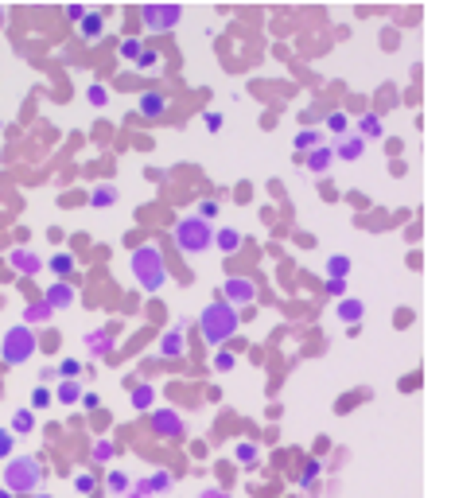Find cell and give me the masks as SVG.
Listing matches in <instances>:
<instances>
[{"label": "cell", "mask_w": 451, "mask_h": 498, "mask_svg": "<svg viewBox=\"0 0 451 498\" xmlns=\"http://www.w3.org/2000/svg\"><path fill=\"white\" fill-rule=\"evenodd\" d=\"M199 331H202V339H207L210 346H222L226 339L237 331V308L230 304V300H214V304H207L199 312Z\"/></svg>", "instance_id": "6da1fadb"}, {"label": "cell", "mask_w": 451, "mask_h": 498, "mask_svg": "<svg viewBox=\"0 0 451 498\" xmlns=\"http://www.w3.org/2000/svg\"><path fill=\"white\" fill-rule=\"evenodd\" d=\"M43 467H39V459H32V456H12V459H4V471H0V483L8 490H16V494H35V490L43 487Z\"/></svg>", "instance_id": "7a4b0ae2"}, {"label": "cell", "mask_w": 451, "mask_h": 498, "mask_svg": "<svg viewBox=\"0 0 451 498\" xmlns=\"http://www.w3.org/2000/svg\"><path fill=\"white\" fill-rule=\"evenodd\" d=\"M129 265H133V277H136V284H140L144 292H159V288H164L167 265H164V257H159L156 245H136L133 257H129Z\"/></svg>", "instance_id": "3957f363"}, {"label": "cell", "mask_w": 451, "mask_h": 498, "mask_svg": "<svg viewBox=\"0 0 451 498\" xmlns=\"http://www.w3.org/2000/svg\"><path fill=\"white\" fill-rule=\"evenodd\" d=\"M171 237H176V245L183 254H207L210 242H214V230H210V222L202 214H191V218H179Z\"/></svg>", "instance_id": "277c9868"}, {"label": "cell", "mask_w": 451, "mask_h": 498, "mask_svg": "<svg viewBox=\"0 0 451 498\" xmlns=\"http://www.w3.org/2000/svg\"><path fill=\"white\" fill-rule=\"evenodd\" d=\"M39 350V339H35V331L27 327V323H16V327L4 331V343H0V358L8 366H24L27 358Z\"/></svg>", "instance_id": "5b68a950"}, {"label": "cell", "mask_w": 451, "mask_h": 498, "mask_svg": "<svg viewBox=\"0 0 451 498\" xmlns=\"http://www.w3.org/2000/svg\"><path fill=\"white\" fill-rule=\"evenodd\" d=\"M140 20L148 24V32H171V27L183 20V8H179V4H144Z\"/></svg>", "instance_id": "8992f818"}, {"label": "cell", "mask_w": 451, "mask_h": 498, "mask_svg": "<svg viewBox=\"0 0 451 498\" xmlns=\"http://www.w3.org/2000/svg\"><path fill=\"white\" fill-rule=\"evenodd\" d=\"M152 432H156L159 440H179L183 436V417L176 413V409H156V413L148 417Z\"/></svg>", "instance_id": "52a82bcc"}, {"label": "cell", "mask_w": 451, "mask_h": 498, "mask_svg": "<svg viewBox=\"0 0 451 498\" xmlns=\"http://www.w3.org/2000/svg\"><path fill=\"white\" fill-rule=\"evenodd\" d=\"M253 296H257V288H253V280H249V277H230V280L222 284V300H230L234 308L253 304Z\"/></svg>", "instance_id": "ba28073f"}, {"label": "cell", "mask_w": 451, "mask_h": 498, "mask_svg": "<svg viewBox=\"0 0 451 498\" xmlns=\"http://www.w3.org/2000/svg\"><path fill=\"white\" fill-rule=\"evenodd\" d=\"M86 350H90V358H105L109 355V346H113V331L109 327H93V331H86Z\"/></svg>", "instance_id": "9c48e42d"}, {"label": "cell", "mask_w": 451, "mask_h": 498, "mask_svg": "<svg viewBox=\"0 0 451 498\" xmlns=\"http://www.w3.org/2000/svg\"><path fill=\"white\" fill-rule=\"evenodd\" d=\"M187 350V339H183V327H167L164 339H159V355L164 358H179Z\"/></svg>", "instance_id": "30bf717a"}, {"label": "cell", "mask_w": 451, "mask_h": 498, "mask_svg": "<svg viewBox=\"0 0 451 498\" xmlns=\"http://www.w3.org/2000/svg\"><path fill=\"white\" fill-rule=\"evenodd\" d=\"M43 300H47L55 312H59V308H70L74 304V288H70L67 280H55V284H47V296H43Z\"/></svg>", "instance_id": "8fae6325"}, {"label": "cell", "mask_w": 451, "mask_h": 498, "mask_svg": "<svg viewBox=\"0 0 451 498\" xmlns=\"http://www.w3.org/2000/svg\"><path fill=\"white\" fill-rule=\"evenodd\" d=\"M8 261H12V269L24 273V277H35V273L43 269V261L32 254V249H16V254H8Z\"/></svg>", "instance_id": "7c38bea8"}, {"label": "cell", "mask_w": 451, "mask_h": 498, "mask_svg": "<svg viewBox=\"0 0 451 498\" xmlns=\"http://www.w3.org/2000/svg\"><path fill=\"white\" fill-rule=\"evenodd\" d=\"M164 110H167V98H164V93H159V90H148V93H144V98H140V113H144V117H148V121L164 117Z\"/></svg>", "instance_id": "4fadbf2b"}, {"label": "cell", "mask_w": 451, "mask_h": 498, "mask_svg": "<svg viewBox=\"0 0 451 498\" xmlns=\"http://www.w3.org/2000/svg\"><path fill=\"white\" fill-rule=\"evenodd\" d=\"M78 32L86 35V39H101V32H105V12H86V20L78 24Z\"/></svg>", "instance_id": "5bb4252c"}, {"label": "cell", "mask_w": 451, "mask_h": 498, "mask_svg": "<svg viewBox=\"0 0 451 498\" xmlns=\"http://www.w3.org/2000/svg\"><path fill=\"white\" fill-rule=\"evenodd\" d=\"M51 315H55V308H51L47 300H35V304L24 308V323H27V327H32V323H47Z\"/></svg>", "instance_id": "9a60e30c"}, {"label": "cell", "mask_w": 451, "mask_h": 498, "mask_svg": "<svg viewBox=\"0 0 451 498\" xmlns=\"http://www.w3.org/2000/svg\"><path fill=\"white\" fill-rule=\"evenodd\" d=\"M214 242H218L222 254H237V249H242V234H237V230H218Z\"/></svg>", "instance_id": "2e32d148"}, {"label": "cell", "mask_w": 451, "mask_h": 498, "mask_svg": "<svg viewBox=\"0 0 451 498\" xmlns=\"http://www.w3.org/2000/svg\"><path fill=\"white\" fill-rule=\"evenodd\" d=\"M59 401H63V405H74V401H82V386H78V378H63V381H59Z\"/></svg>", "instance_id": "e0dca14e"}, {"label": "cell", "mask_w": 451, "mask_h": 498, "mask_svg": "<svg viewBox=\"0 0 451 498\" xmlns=\"http://www.w3.org/2000/svg\"><path fill=\"white\" fill-rule=\"evenodd\" d=\"M51 273H55V277H70V273H74V257H70V254H55V257H51Z\"/></svg>", "instance_id": "ac0fdd59"}, {"label": "cell", "mask_w": 451, "mask_h": 498, "mask_svg": "<svg viewBox=\"0 0 451 498\" xmlns=\"http://www.w3.org/2000/svg\"><path fill=\"white\" fill-rule=\"evenodd\" d=\"M152 401H156V389L144 381V386H133V409H152Z\"/></svg>", "instance_id": "d6986e66"}, {"label": "cell", "mask_w": 451, "mask_h": 498, "mask_svg": "<svg viewBox=\"0 0 451 498\" xmlns=\"http://www.w3.org/2000/svg\"><path fill=\"white\" fill-rule=\"evenodd\" d=\"M105 487L113 490V494H129V490H133V483H129L125 471H109L105 475Z\"/></svg>", "instance_id": "ffe728a7"}, {"label": "cell", "mask_w": 451, "mask_h": 498, "mask_svg": "<svg viewBox=\"0 0 451 498\" xmlns=\"http://www.w3.org/2000/svg\"><path fill=\"white\" fill-rule=\"evenodd\" d=\"M35 428V413L32 409H16L12 413V432H32Z\"/></svg>", "instance_id": "44dd1931"}, {"label": "cell", "mask_w": 451, "mask_h": 498, "mask_svg": "<svg viewBox=\"0 0 451 498\" xmlns=\"http://www.w3.org/2000/svg\"><path fill=\"white\" fill-rule=\"evenodd\" d=\"M74 490L90 498L93 490H98V475H93V471H78V475H74Z\"/></svg>", "instance_id": "7402d4cb"}, {"label": "cell", "mask_w": 451, "mask_h": 498, "mask_svg": "<svg viewBox=\"0 0 451 498\" xmlns=\"http://www.w3.org/2000/svg\"><path fill=\"white\" fill-rule=\"evenodd\" d=\"M90 203H93V207H113V203H117V191H113V187H105V183H101V187H93Z\"/></svg>", "instance_id": "603a6c76"}, {"label": "cell", "mask_w": 451, "mask_h": 498, "mask_svg": "<svg viewBox=\"0 0 451 498\" xmlns=\"http://www.w3.org/2000/svg\"><path fill=\"white\" fill-rule=\"evenodd\" d=\"M12 456H16V432L0 428V459H12Z\"/></svg>", "instance_id": "cb8c5ba5"}, {"label": "cell", "mask_w": 451, "mask_h": 498, "mask_svg": "<svg viewBox=\"0 0 451 498\" xmlns=\"http://www.w3.org/2000/svg\"><path fill=\"white\" fill-rule=\"evenodd\" d=\"M234 459H237V464H245V467H253V464H257V447H253V444H237Z\"/></svg>", "instance_id": "d4e9b609"}, {"label": "cell", "mask_w": 451, "mask_h": 498, "mask_svg": "<svg viewBox=\"0 0 451 498\" xmlns=\"http://www.w3.org/2000/svg\"><path fill=\"white\" fill-rule=\"evenodd\" d=\"M55 370H59V378H78V374H82V362H78V358H63Z\"/></svg>", "instance_id": "484cf974"}, {"label": "cell", "mask_w": 451, "mask_h": 498, "mask_svg": "<svg viewBox=\"0 0 451 498\" xmlns=\"http://www.w3.org/2000/svg\"><path fill=\"white\" fill-rule=\"evenodd\" d=\"M167 487H171V475H167V471H156V475L148 479V490H152V494H164Z\"/></svg>", "instance_id": "4316f807"}, {"label": "cell", "mask_w": 451, "mask_h": 498, "mask_svg": "<svg viewBox=\"0 0 451 498\" xmlns=\"http://www.w3.org/2000/svg\"><path fill=\"white\" fill-rule=\"evenodd\" d=\"M105 102H109V90H105L101 82H93V86H90V105H98V110H101Z\"/></svg>", "instance_id": "83f0119b"}, {"label": "cell", "mask_w": 451, "mask_h": 498, "mask_svg": "<svg viewBox=\"0 0 451 498\" xmlns=\"http://www.w3.org/2000/svg\"><path fill=\"white\" fill-rule=\"evenodd\" d=\"M47 405H51L47 386H35V389H32V409H47Z\"/></svg>", "instance_id": "f1b7e54d"}, {"label": "cell", "mask_w": 451, "mask_h": 498, "mask_svg": "<svg viewBox=\"0 0 451 498\" xmlns=\"http://www.w3.org/2000/svg\"><path fill=\"white\" fill-rule=\"evenodd\" d=\"M140 51H144L140 39H125V43H121V55H125V59H140Z\"/></svg>", "instance_id": "f546056e"}, {"label": "cell", "mask_w": 451, "mask_h": 498, "mask_svg": "<svg viewBox=\"0 0 451 498\" xmlns=\"http://www.w3.org/2000/svg\"><path fill=\"white\" fill-rule=\"evenodd\" d=\"M327 160H331V152H327V148H315V152H311V171H323L327 168Z\"/></svg>", "instance_id": "4dcf8cb0"}, {"label": "cell", "mask_w": 451, "mask_h": 498, "mask_svg": "<svg viewBox=\"0 0 451 498\" xmlns=\"http://www.w3.org/2000/svg\"><path fill=\"white\" fill-rule=\"evenodd\" d=\"M109 456H113V444H109V440H98V444H93V459H98V464H105Z\"/></svg>", "instance_id": "1f68e13d"}, {"label": "cell", "mask_w": 451, "mask_h": 498, "mask_svg": "<svg viewBox=\"0 0 451 498\" xmlns=\"http://www.w3.org/2000/svg\"><path fill=\"white\" fill-rule=\"evenodd\" d=\"M214 370H234V355H230V350H218V355H214Z\"/></svg>", "instance_id": "d6a6232c"}, {"label": "cell", "mask_w": 451, "mask_h": 498, "mask_svg": "<svg viewBox=\"0 0 451 498\" xmlns=\"http://www.w3.org/2000/svg\"><path fill=\"white\" fill-rule=\"evenodd\" d=\"M156 63H159V55L152 51V47H144V51H140V59H136V67H144V70H148V67H156Z\"/></svg>", "instance_id": "836d02e7"}, {"label": "cell", "mask_w": 451, "mask_h": 498, "mask_svg": "<svg viewBox=\"0 0 451 498\" xmlns=\"http://www.w3.org/2000/svg\"><path fill=\"white\" fill-rule=\"evenodd\" d=\"M199 214H202V218H214V214H218V203H214V199H202V203H199Z\"/></svg>", "instance_id": "e575fe53"}, {"label": "cell", "mask_w": 451, "mask_h": 498, "mask_svg": "<svg viewBox=\"0 0 451 498\" xmlns=\"http://www.w3.org/2000/svg\"><path fill=\"white\" fill-rule=\"evenodd\" d=\"M202 121H207V129H210V133H218V129H222V113H218V110H210Z\"/></svg>", "instance_id": "d590c367"}, {"label": "cell", "mask_w": 451, "mask_h": 498, "mask_svg": "<svg viewBox=\"0 0 451 498\" xmlns=\"http://www.w3.org/2000/svg\"><path fill=\"white\" fill-rule=\"evenodd\" d=\"M296 148H300V152L303 148H315V133H300L296 136Z\"/></svg>", "instance_id": "8d00e7d4"}, {"label": "cell", "mask_w": 451, "mask_h": 498, "mask_svg": "<svg viewBox=\"0 0 451 498\" xmlns=\"http://www.w3.org/2000/svg\"><path fill=\"white\" fill-rule=\"evenodd\" d=\"M67 16H70V20H78V24H82V20H86V8H82V4H67Z\"/></svg>", "instance_id": "74e56055"}, {"label": "cell", "mask_w": 451, "mask_h": 498, "mask_svg": "<svg viewBox=\"0 0 451 498\" xmlns=\"http://www.w3.org/2000/svg\"><path fill=\"white\" fill-rule=\"evenodd\" d=\"M82 405H86V409H98L101 397H98V393H82Z\"/></svg>", "instance_id": "f35d334b"}, {"label": "cell", "mask_w": 451, "mask_h": 498, "mask_svg": "<svg viewBox=\"0 0 451 498\" xmlns=\"http://www.w3.org/2000/svg\"><path fill=\"white\" fill-rule=\"evenodd\" d=\"M343 156H358V140H346L343 144Z\"/></svg>", "instance_id": "ab89813d"}, {"label": "cell", "mask_w": 451, "mask_h": 498, "mask_svg": "<svg viewBox=\"0 0 451 498\" xmlns=\"http://www.w3.org/2000/svg\"><path fill=\"white\" fill-rule=\"evenodd\" d=\"M199 498H230V494H226V490H202Z\"/></svg>", "instance_id": "60d3db41"}, {"label": "cell", "mask_w": 451, "mask_h": 498, "mask_svg": "<svg viewBox=\"0 0 451 498\" xmlns=\"http://www.w3.org/2000/svg\"><path fill=\"white\" fill-rule=\"evenodd\" d=\"M0 498H16V490H8L4 483H0Z\"/></svg>", "instance_id": "b9f144b4"}, {"label": "cell", "mask_w": 451, "mask_h": 498, "mask_svg": "<svg viewBox=\"0 0 451 498\" xmlns=\"http://www.w3.org/2000/svg\"><path fill=\"white\" fill-rule=\"evenodd\" d=\"M125 498H148V494H140V490H129V494Z\"/></svg>", "instance_id": "7bdbcfd3"}, {"label": "cell", "mask_w": 451, "mask_h": 498, "mask_svg": "<svg viewBox=\"0 0 451 498\" xmlns=\"http://www.w3.org/2000/svg\"><path fill=\"white\" fill-rule=\"evenodd\" d=\"M32 498H51V494H43V490H35V494Z\"/></svg>", "instance_id": "ee69618b"}, {"label": "cell", "mask_w": 451, "mask_h": 498, "mask_svg": "<svg viewBox=\"0 0 451 498\" xmlns=\"http://www.w3.org/2000/svg\"><path fill=\"white\" fill-rule=\"evenodd\" d=\"M0 24H4V8H0Z\"/></svg>", "instance_id": "f6af8a7d"}]
</instances>
